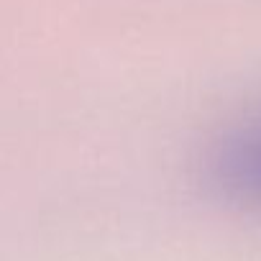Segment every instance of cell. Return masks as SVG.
<instances>
[{"instance_id":"cell-1","label":"cell","mask_w":261,"mask_h":261,"mask_svg":"<svg viewBox=\"0 0 261 261\" xmlns=\"http://www.w3.org/2000/svg\"><path fill=\"white\" fill-rule=\"evenodd\" d=\"M207 179L225 200L261 207V118L230 128L213 146Z\"/></svg>"}]
</instances>
